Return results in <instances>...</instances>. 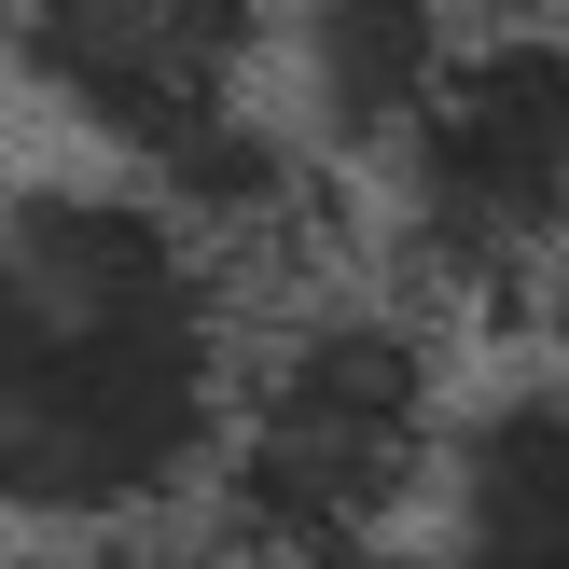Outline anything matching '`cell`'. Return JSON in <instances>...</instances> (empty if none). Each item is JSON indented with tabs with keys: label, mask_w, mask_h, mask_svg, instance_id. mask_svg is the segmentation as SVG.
<instances>
[{
	"label": "cell",
	"mask_w": 569,
	"mask_h": 569,
	"mask_svg": "<svg viewBox=\"0 0 569 569\" xmlns=\"http://www.w3.org/2000/svg\"><path fill=\"white\" fill-rule=\"evenodd\" d=\"M167 569H250V556H167Z\"/></svg>",
	"instance_id": "9c48e42d"
},
{
	"label": "cell",
	"mask_w": 569,
	"mask_h": 569,
	"mask_svg": "<svg viewBox=\"0 0 569 569\" xmlns=\"http://www.w3.org/2000/svg\"><path fill=\"white\" fill-rule=\"evenodd\" d=\"M250 333V278L139 167L0 181V515L139 542L222 500Z\"/></svg>",
	"instance_id": "6da1fadb"
},
{
	"label": "cell",
	"mask_w": 569,
	"mask_h": 569,
	"mask_svg": "<svg viewBox=\"0 0 569 569\" xmlns=\"http://www.w3.org/2000/svg\"><path fill=\"white\" fill-rule=\"evenodd\" d=\"M320 569H445V556H417V542H348V556H320Z\"/></svg>",
	"instance_id": "ba28073f"
},
{
	"label": "cell",
	"mask_w": 569,
	"mask_h": 569,
	"mask_svg": "<svg viewBox=\"0 0 569 569\" xmlns=\"http://www.w3.org/2000/svg\"><path fill=\"white\" fill-rule=\"evenodd\" d=\"M389 250L431 292H542L569 264V14H487L431 126L376 167Z\"/></svg>",
	"instance_id": "3957f363"
},
{
	"label": "cell",
	"mask_w": 569,
	"mask_h": 569,
	"mask_svg": "<svg viewBox=\"0 0 569 569\" xmlns=\"http://www.w3.org/2000/svg\"><path fill=\"white\" fill-rule=\"evenodd\" d=\"M0 42L83 139H111L139 181H181L209 139L250 126L278 0H0Z\"/></svg>",
	"instance_id": "277c9868"
},
{
	"label": "cell",
	"mask_w": 569,
	"mask_h": 569,
	"mask_svg": "<svg viewBox=\"0 0 569 569\" xmlns=\"http://www.w3.org/2000/svg\"><path fill=\"white\" fill-rule=\"evenodd\" d=\"M445 569H569V361H500L445 431Z\"/></svg>",
	"instance_id": "8992f818"
},
{
	"label": "cell",
	"mask_w": 569,
	"mask_h": 569,
	"mask_svg": "<svg viewBox=\"0 0 569 569\" xmlns=\"http://www.w3.org/2000/svg\"><path fill=\"white\" fill-rule=\"evenodd\" d=\"M528 333H542V361H569V264L542 278V292H528Z\"/></svg>",
	"instance_id": "52a82bcc"
},
{
	"label": "cell",
	"mask_w": 569,
	"mask_h": 569,
	"mask_svg": "<svg viewBox=\"0 0 569 569\" xmlns=\"http://www.w3.org/2000/svg\"><path fill=\"white\" fill-rule=\"evenodd\" d=\"M472 42H487L472 0H278V56H292L306 153L389 167L417 126H431V98L459 83Z\"/></svg>",
	"instance_id": "5b68a950"
},
{
	"label": "cell",
	"mask_w": 569,
	"mask_h": 569,
	"mask_svg": "<svg viewBox=\"0 0 569 569\" xmlns=\"http://www.w3.org/2000/svg\"><path fill=\"white\" fill-rule=\"evenodd\" d=\"M445 348L403 292L306 278L250 333L237 445H222V528L264 569H320L348 542H389L417 487H445Z\"/></svg>",
	"instance_id": "7a4b0ae2"
}]
</instances>
